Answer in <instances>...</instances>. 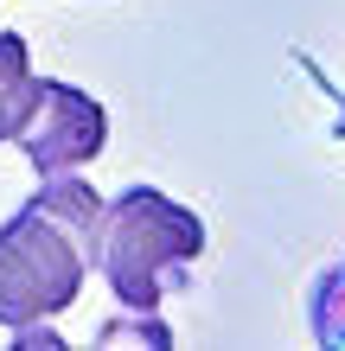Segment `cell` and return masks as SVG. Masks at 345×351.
Instances as JSON below:
<instances>
[{
    "instance_id": "1",
    "label": "cell",
    "mask_w": 345,
    "mask_h": 351,
    "mask_svg": "<svg viewBox=\"0 0 345 351\" xmlns=\"http://www.w3.org/2000/svg\"><path fill=\"white\" fill-rule=\"evenodd\" d=\"M96 211H103V198L90 179L45 173V185L0 223V326L7 332L38 326L77 300L90 268Z\"/></svg>"
},
{
    "instance_id": "2",
    "label": "cell",
    "mask_w": 345,
    "mask_h": 351,
    "mask_svg": "<svg viewBox=\"0 0 345 351\" xmlns=\"http://www.w3.org/2000/svg\"><path fill=\"white\" fill-rule=\"evenodd\" d=\"M90 256L121 306L160 313V300L173 287H186V262L205 256V223L160 185H128L121 198H109L96 211Z\"/></svg>"
},
{
    "instance_id": "3",
    "label": "cell",
    "mask_w": 345,
    "mask_h": 351,
    "mask_svg": "<svg viewBox=\"0 0 345 351\" xmlns=\"http://www.w3.org/2000/svg\"><path fill=\"white\" fill-rule=\"evenodd\" d=\"M13 141L38 173H77L109 147V115L90 90L58 84V77H32V102L19 115Z\"/></svg>"
},
{
    "instance_id": "4",
    "label": "cell",
    "mask_w": 345,
    "mask_h": 351,
    "mask_svg": "<svg viewBox=\"0 0 345 351\" xmlns=\"http://www.w3.org/2000/svg\"><path fill=\"white\" fill-rule=\"evenodd\" d=\"M26 102H32V51L19 32H0V147L13 141Z\"/></svg>"
},
{
    "instance_id": "5",
    "label": "cell",
    "mask_w": 345,
    "mask_h": 351,
    "mask_svg": "<svg viewBox=\"0 0 345 351\" xmlns=\"http://www.w3.org/2000/svg\"><path fill=\"white\" fill-rule=\"evenodd\" d=\"M307 326L320 345H345V256L326 262L307 287Z\"/></svg>"
},
{
    "instance_id": "6",
    "label": "cell",
    "mask_w": 345,
    "mask_h": 351,
    "mask_svg": "<svg viewBox=\"0 0 345 351\" xmlns=\"http://www.w3.org/2000/svg\"><path fill=\"white\" fill-rule=\"evenodd\" d=\"M326 96H333V102H339V121H333V128H339V134H345V90H326Z\"/></svg>"
}]
</instances>
